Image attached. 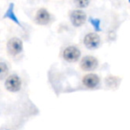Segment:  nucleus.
<instances>
[{
    "label": "nucleus",
    "instance_id": "nucleus-7",
    "mask_svg": "<svg viewBox=\"0 0 130 130\" xmlns=\"http://www.w3.org/2000/svg\"><path fill=\"white\" fill-rule=\"evenodd\" d=\"M35 21L39 25H47L51 21V15L45 9L41 8L37 12Z\"/></svg>",
    "mask_w": 130,
    "mask_h": 130
},
{
    "label": "nucleus",
    "instance_id": "nucleus-10",
    "mask_svg": "<svg viewBox=\"0 0 130 130\" xmlns=\"http://www.w3.org/2000/svg\"><path fill=\"white\" fill-rule=\"evenodd\" d=\"M8 72V67L5 65L4 62H1L0 63V74H1V78H4L5 74Z\"/></svg>",
    "mask_w": 130,
    "mask_h": 130
},
{
    "label": "nucleus",
    "instance_id": "nucleus-6",
    "mask_svg": "<svg viewBox=\"0 0 130 130\" xmlns=\"http://www.w3.org/2000/svg\"><path fill=\"white\" fill-rule=\"evenodd\" d=\"M80 66L84 71H94L98 67V60L93 56H86L82 58Z\"/></svg>",
    "mask_w": 130,
    "mask_h": 130
},
{
    "label": "nucleus",
    "instance_id": "nucleus-5",
    "mask_svg": "<svg viewBox=\"0 0 130 130\" xmlns=\"http://www.w3.org/2000/svg\"><path fill=\"white\" fill-rule=\"evenodd\" d=\"M80 51L75 46H69L63 51V58L67 62L73 63L78 60L80 57Z\"/></svg>",
    "mask_w": 130,
    "mask_h": 130
},
{
    "label": "nucleus",
    "instance_id": "nucleus-3",
    "mask_svg": "<svg viewBox=\"0 0 130 130\" xmlns=\"http://www.w3.org/2000/svg\"><path fill=\"white\" fill-rule=\"evenodd\" d=\"M84 44L89 50H96L101 44L100 36L94 33H89L84 38Z\"/></svg>",
    "mask_w": 130,
    "mask_h": 130
},
{
    "label": "nucleus",
    "instance_id": "nucleus-1",
    "mask_svg": "<svg viewBox=\"0 0 130 130\" xmlns=\"http://www.w3.org/2000/svg\"><path fill=\"white\" fill-rule=\"evenodd\" d=\"M5 88L10 92H18L21 89V80L17 74H11L5 80Z\"/></svg>",
    "mask_w": 130,
    "mask_h": 130
},
{
    "label": "nucleus",
    "instance_id": "nucleus-9",
    "mask_svg": "<svg viewBox=\"0 0 130 130\" xmlns=\"http://www.w3.org/2000/svg\"><path fill=\"white\" fill-rule=\"evenodd\" d=\"M74 3L78 8H86L88 6L90 0H74Z\"/></svg>",
    "mask_w": 130,
    "mask_h": 130
},
{
    "label": "nucleus",
    "instance_id": "nucleus-8",
    "mask_svg": "<svg viewBox=\"0 0 130 130\" xmlns=\"http://www.w3.org/2000/svg\"><path fill=\"white\" fill-rule=\"evenodd\" d=\"M83 83L88 89H94L100 83V78L97 74H89L83 78Z\"/></svg>",
    "mask_w": 130,
    "mask_h": 130
},
{
    "label": "nucleus",
    "instance_id": "nucleus-2",
    "mask_svg": "<svg viewBox=\"0 0 130 130\" xmlns=\"http://www.w3.org/2000/svg\"><path fill=\"white\" fill-rule=\"evenodd\" d=\"M7 50H8V52L13 56L20 54L23 50L22 41L17 37L11 38L7 43Z\"/></svg>",
    "mask_w": 130,
    "mask_h": 130
},
{
    "label": "nucleus",
    "instance_id": "nucleus-4",
    "mask_svg": "<svg viewBox=\"0 0 130 130\" xmlns=\"http://www.w3.org/2000/svg\"><path fill=\"white\" fill-rule=\"evenodd\" d=\"M69 19L72 23V25L76 27H81L86 22L87 15L81 10H74L69 13Z\"/></svg>",
    "mask_w": 130,
    "mask_h": 130
}]
</instances>
